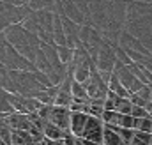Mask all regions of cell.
<instances>
[{"instance_id": "1", "label": "cell", "mask_w": 152, "mask_h": 145, "mask_svg": "<svg viewBox=\"0 0 152 145\" xmlns=\"http://www.w3.org/2000/svg\"><path fill=\"white\" fill-rule=\"evenodd\" d=\"M2 36L5 37V41L28 62L34 64V59L37 55L39 48H41V41L34 34H30L28 30H25L20 23L18 25H9L4 29Z\"/></svg>"}, {"instance_id": "2", "label": "cell", "mask_w": 152, "mask_h": 145, "mask_svg": "<svg viewBox=\"0 0 152 145\" xmlns=\"http://www.w3.org/2000/svg\"><path fill=\"white\" fill-rule=\"evenodd\" d=\"M11 81H12V94H20L25 97H34L39 90H44L36 78L34 71H9Z\"/></svg>"}, {"instance_id": "3", "label": "cell", "mask_w": 152, "mask_h": 145, "mask_svg": "<svg viewBox=\"0 0 152 145\" xmlns=\"http://www.w3.org/2000/svg\"><path fill=\"white\" fill-rule=\"evenodd\" d=\"M0 64L7 71H36L34 64L23 59L0 34Z\"/></svg>"}, {"instance_id": "4", "label": "cell", "mask_w": 152, "mask_h": 145, "mask_svg": "<svg viewBox=\"0 0 152 145\" xmlns=\"http://www.w3.org/2000/svg\"><path fill=\"white\" fill-rule=\"evenodd\" d=\"M80 44L90 55V59L94 60L96 55H97V51H99V48H101V44H103L101 32L97 29H94L90 23L81 25V29H80Z\"/></svg>"}, {"instance_id": "5", "label": "cell", "mask_w": 152, "mask_h": 145, "mask_svg": "<svg viewBox=\"0 0 152 145\" xmlns=\"http://www.w3.org/2000/svg\"><path fill=\"white\" fill-rule=\"evenodd\" d=\"M83 87H85V90H87V96H88V101L90 99H106V96H108V85L103 81V78L99 76V72L97 69L94 67L92 72H90V78L85 81V83H81Z\"/></svg>"}, {"instance_id": "6", "label": "cell", "mask_w": 152, "mask_h": 145, "mask_svg": "<svg viewBox=\"0 0 152 145\" xmlns=\"http://www.w3.org/2000/svg\"><path fill=\"white\" fill-rule=\"evenodd\" d=\"M115 62H117V59H115V48L112 44H108V42L103 41V44H101L96 59H94L96 69L99 72H113Z\"/></svg>"}, {"instance_id": "7", "label": "cell", "mask_w": 152, "mask_h": 145, "mask_svg": "<svg viewBox=\"0 0 152 145\" xmlns=\"http://www.w3.org/2000/svg\"><path fill=\"white\" fill-rule=\"evenodd\" d=\"M113 72L117 74V78H118V81L122 83V87L127 90V94H134V92H138V90L143 87V83L131 72L129 66H124V64L115 62Z\"/></svg>"}, {"instance_id": "8", "label": "cell", "mask_w": 152, "mask_h": 145, "mask_svg": "<svg viewBox=\"0 0 152 145\" xmlns=\"http://www.w3.org/2000/svg\"><path fill=\"white\" fill-rule=\"evenodd\" d=\"M103 131H104L103 120L99 117L88 115V119L85 122V127H83V133H81V138L83 140H88V142L103 144Z\"/></svg>"}, {"instance_id": "9", "label": "cell", "mask_w": 152, "mask_h": 145, "mask_svg": "<svg viewBox=\"0 0 152 145\" xmlns=\"http://www.w3.org/2000/svg\"><path fill=\"white\" fill-rule=\"evenodd\" d=\"M69 120H71V110L64 108V106H51L50 115H48V122L55 124L57 127H60L62 131L69 133Z\"/></svg>"}, {"instance_id": "10", "label": "cell", "mask_w": 152, "mask_h": 145, "mask_svg": "<svg viewBox=\"0 0 152 145\" xmlns=\"http://www.w3.org/2000/svg\"><path fill=\"white\" fill-rule=\"evenodd\" d=\"M60 20H62V29H64V36H66V44L69 48H73V50L81 46L80 44V29H81V25L67 20L66 16H60Z\"/></svg>"}, {"instance_id": "11", "label": "cell", "mask_w": 152, "mask_h": 145, "mask_svg": "<svg viewBox=\"0 0 152 145\" xmlns=\"http://www.w3.org/2000/svg\"><path fill=\"white\" fill-rule=\"evenodd\" d=\"M88 115L83 113V111H71V120H69V133L76 136V138H81V133H83V127H85V122H87Z\"/></svg>"}, {"instance_id": "12", "label": "cell", "mask_w": 152, "mask_h": 145, "mask_svg": "<svg viewBox=\"0 0 152 145\" xmlns=\"http://www.w3.org/2000/svg\"><path fill=\"white\" fill-rule=\"evenodd\" d=\"M4 119H5V122L9 124V127H11V129H18V131H28V129H30L28 117H27V115H23V113L14 111V113L7 115V117H4Z\"/></svg>"}, {"instance_id": "13", "label": "cell", "mask_w": 152, "mask_h": 145, "mask_svg": "<svg viewBox=\"0 0 152 145\" xmlns=\"http://www.w3.org/2000/svg\"><path fill=\"white\" fill-rule=\"evenodd\" d=\"M42 135H44V138H46V140H64V136H66L67 133H66V131H62L60 127H57L55 124H51V122H48V120H46L44 129H42Z\"/></svg>"}, {"instance_id": "14", "label": "cell", "mask_w": 152, "mask_h": 145, "mask_svg": "<svg viewBox=\"0 0 152 145\" xmlns=\"http://www.w3.org/2000/svg\"><path fill=\"white\" fill-rule=\"evenodd\" d=\"M103 145H126L122 142V138L115 133L110 126H104L103 131Z\"/></svg>"}, {"instance_id": "15", "label": "cell", "mask_w": 152, "mask_h": 145, "mask_svg": "<svg viewBox=\"0 0 152 145\" xmlns=\"http://www.w3.org/2000/svg\"><path fill=\"white\" fill-rule=\"evenodd\" d=\"M11 113H14V108L9 101V92L0 89V117H7Z\"/></svg>"}, {"instance_id": "16", "label": "cell", "mask_w": 152, "mask_h": 145, "mask_svg": "<svg viewBox=\"0 0 152 145\" xmlns=\"http://www.w3.org/2000/svg\"><path fill=\"white\" fill-rule=\"evenodd\" d=\"M57 55L60 59V62L64 66H69L71 60H73V55H75V50L69 48V46H57Z\"/></svg>"}, {"instance_id": "17", "label": "cell", "mask_w": 152, "mask_h": 145, "mask_svg": "<svg viewBox=\"0 0 152 145\" xmlns=\"http://www.w3.org/2000/svg\"><path fill=\"white\" fill-rule=\"evenodd\" d=\"M134 131H142V133H149L152 135V117H145V119H136V127Z\"/></svg>"}, {"instance_id": "18", "label": "cell", "mask_w": 152, "mask_h": 145, "mask_svg": "<svg viewBox=\"0 0 152 145\" xmlns=\"http://www.w3.org/2000/svg\"><path fill=\"white\" fill-rule=\"evenodd\" d=\"M151 138L152 135L149 133H142V131H134V136H133V142L134 145H151Z\"/></svg>"}, {"instance_id": "19", "label": "cell", "mask_w": 152, "mask_h": 145, "mask_svg": "<svg viewBox=\"0 0 152 145\" xmlns=\"http://www.w3.org/2000/svg\"><path fill=\"white\" fill-rule=\"evenodd\" d=\"M118 127L134 129V127H136V119H133L131 115H120V119H118Z\"/></svg>"}, {"instance_id": "20", "label": "cell", "mask_w": 152, "mask_h": 145, "mask_svg": "<svg viewBox=\"0 0 152 145\" xmlns=\"http://www.w3.org/2000/svg\"><path fill=\"white\" fill-rule=\"evenodd\" d=\"M129 115L133 119H145V117H149V111H147V108H143V106H133Z\"/></svg>"}, {"instance_id": "21", "label": "cell", "mask_w": 152, "mask_h": 145, "mask_svg": "<svg viewBox=\"0 0 152 145\" xmlns=\"http://www.w3.org/2000/svg\"><path fill=\"white\" fill-rule=\"evenodd\" d=\"M76 145H103V144H96V142H88L83 138H76Z\"/></svg>"}, {"instance_id": "22", "label": "cell", "mask_w": 152, "mask_h": 145, "mask_svg": "<svg viewBox=\"0 0 152 145\" xmlns=\"http://www.w3.org/2000/svg\"><path fill=\"white\" fill-rule=\"evenodd\" d=\"M131 2H142V4H152V0H131Z\"/></svg>"}]
</instances>
